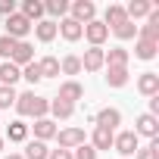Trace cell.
<instances>
[{
  "label": "cell",
  "mask_w": 159,
  "mask_h": 159,
  "mask_svg": "<svg viewBox=\"0 0 159 159\" xmlns=\"http://www.w3.org/2000/svg\"><path fill=\"white\" fill-rule=\"evenodd\" d=\"M16 109L19 116H34V119H47V109H50V100L38 97L34 91H25L16 97Z\"/></svg>",
  "instance_id": "cell-1"
},
{
  "label": "cell",
  "mask_w": 159,
  "mask_h": 159,
  "mask_svg": "<svg viewBox=\"0 0 159 159\" xmlns=\"http://www.w3.org/2000/svg\"><path fill=\"white\" fill-rule=\"evenodd\" d=\"M28 31H31V22H28L22 13H13V16H7V38H13V41H22Z\"/></svg>",
  "instance_id": "cell-2"
},
{
  "label": "cell",
  "mask_w": 159,
  "mask_h": 159,
  "mask_svg": "<svg viewBox=\"0 0 159 159\" xmlns=\"http://www.w3.org/2000/svg\"><path fill=\"white\" fill-rule=\"evenodd\" d=\"M69 10H72L69 19H75L78 25H88V22H94V16H97V7L91 3V0H75Z\"/></svg>",
  "instance_id": "cell-3"
},
{
  "label": "cell",
  "mask_w": 159,
  "mask_h": 159,
  "mask_svg": "<svg viewBox=\"0 0 159 159\" xmlns=\"http://www.w3.org/2000/svg\"><path fill=\"white\" fill-rule=\"evenodd\" d=\"M134 134H137V137H150V140H156V137H159V119L150 116V112H143V116L134 122Z\"/></svg>",
  "instance_id": "cell-4"
},
{
  "label": "cell",
  "mask_w": 159,
  "mask_h": 159,
  "mask_svg": "<svg viewBox=\"0 0 159 159\" xmlns=\"http://www.w3.org/2000/svg\"><path fill=\"white\" fill-rule=\"evenodd\" d=\"M137 134L134 131H122V134H116V140H112V150L116 153H122V156H134L137 153Z\"/></svg>",
  "instance_id": "cell-5"
},
{
  "label": "cell",
  "mask_w": 159,
  "mask_h": 159,
  "mask_svg": "<svg viewBox=\"0 0 159 159\" xmlns=\"http://www.w3.org/2000/svg\"><path fill=\"white\" fill-rule=\"evenodd\" d=\"M56 140H59V150H75L84 143V131L81 128H62V131H56Z\"/></svg>",
  "instance_id": "cell-6"
},
{
  "label": "cell",
  "mask_w": 159,
  "mask_h": 159,
  "mask_svg": "<svg viewBox=\"0 0 159 159\" xmlns=\"http://www.w3.org/2000/svg\"><path fill=\"white\" fill-rule=\"evenodd\" d=\"M10 62L13 66H28V62H34V47L28 44V41H16V50H13V56H10Z\"/></svg>",
  "instance_id": "cell-7"
},
{
  "label": "cell",
  "mask_w": 159,
  "mask_h": 159,
  "mask_svg": "<svg viewBox=\"0 0 159 159\" xmlns=\"http://www.w3.org/2000/svg\"><path fill=\"white\" fill-rule=\"evenodd\" d=\"M84 38L91 41V47H100V44L109 38V28H106L103 22H97V19H94V22H88V25H84Z\"/></svg>",
  "instance_id": "cell-8"
},
{
  "label": "cell",
  "mask_w": 159,
  "mask_h": 159,
  "mask_svg": "<svg viewBox=\"0 0 159 159\" xmlns=\"http://www.w3.org/2000/svg\"><path fill=\"white\" fill-rule=\"evenodd\" d=\"M103 56H106V50H100V47H91V50H84L81 69H84V72H100V69H103Z\"/></svg>",
  "instance_id": "cell-9"
},
{
  "label": "cell",
  "mask_w": 159,
  "mask_h": 159,
  "mask_svg": "<svg viewBox=\"0 0 159 159\" xmlns=\"http://www.w3.org/2000/svg\"><path fill=\"white\" fill-rule=\"evenodd\" d=\"M156 7H153V0H131V3L125 7V16L134 22V19H143V16H150Z\"/></svg>",
  "instance_id": "cell-10"
},
{
  "label": "cell",
  "mask_w": 159,
  "mask_h": 159,
  "mask_svg": "<svg viewBox=\"0 0 159 159\" xmlns=\"http://www.w3.org/2000/svg\"><path fill=\"white\" fill-rule=\"evenodd\" d=\"M100 128H109V131H116L119 128V122H122V112L119 109H112V106H106V109H100L97 112V119H94Z\"/></svg>",
  "instance_id": "cell-11"
},
{
  "label": "cell",
  "mask_w": 159,
  "mask_h": 159,
  "mask_svg": "<svg viewBox=\"0 0 159 159\" xmlns=\"http://www.w3.org/2000/svg\"><path fill=\"white\" fill-rule=\"evenodd\" d=\"M112 140H116V131H109V128H94V137H91V147L94 150H112Z\"/></svg>",
  "instance_id": "cell-12"
},
{
  "label": "cell",
  "mask_w": 159,
  "mask_h": 159,
  "mask_svg": "<svg viewBox=\"0 0 159 159\" xmlns=\"http://www.w3.org/2000/svg\"><path fill=\"white\" fill-rule=\"evenodd\" d=\"M137 91L147 94V97H156V94H159V75H156V72H143V75L137 78Z\"/></svg>",
  "instance_id": "cell-13"
},
{
  "label": "cell",
  "mask_w": 159,
  "mask_h": 159,
  "mask_svg": "<svg viewBox=\"0 0 159 159\" xmlns=\"http://www.w3.org/2000/svg\"><path fill=\"white\" fill-rule=\"evenodd\" d=\"M81 97H84V88H81V84H78V81H66V84L59 88V97H56V100L75 106V100H81Z\"/></svg>",
  "instance_id": "cell-14"
},
{
  "label": "cell",
  "mask_w": 159,
  "mask_h": 159,
  "mask_svg": "<svg viewBox=\"0 0 159 159\" xmlns=\"http://www.w3.org/2000/svg\"><path fill=\"white\" fill-rule=\"evenodd\" d=\"M56 31H59V34H62L66 41H78V38L84 34V25H78L75 19H69V16H66V19H62V22L56 25Z\"/></svg>",
  "instance_id": "cell-15"
},
{
  "label": "cell",
  "mask_w": 159,
  "mask_h": 159,
  "mask_svg": "<svg viewBox=\"0 0 159 159\" xmlns=\"http://www.w3.org/2000/svg\"><path fill=\"white\" fill-rule=\"evenodd\" d=\"M140 38H143V41L159 44V10H153V13L147 16V25L140 28Z\"/></svg>",
  "instance_id": "cell-16"
},
{
  "label": "cell",
  "mask_w": 159,
  "mask_h": 159,
  "mask_svg": "<svg viewBox=\"0 0 159 159\" xmlns=\"http://www.w3.org/2000/svg\"><path fill=\"white\" fill-rule=\"evenodd\" d=\"M103 66H106V69H125V66H128V50H125V47H112V50L103 56Z\"/></svg>",
  "instance_id": "cell-17"
},
{
  "label": "cell",
  "mask_w": 159,
  "mask_h": 159,
  "mask_svg": "<svg viewBox=\"0 0 159 159\" xmlns=\"http://www.w3.org/2000/svg\"><path fill=\"white\" fill-rule=\"evenodd\" d=\"M19 78H22V69H19V66H13V62H0V84H3V88H13Z\"/></svg>",
  "instance_id": "cell-18"
},
{
  "label": "cell",
  "mask_w": 159,
  "mask_h": 159,
  "mask_svg": "<svg viewBox=\"0 0 159 159\" xmlns=\"http://www.w3.org/2000/svg\"><path fill=\"white\" fill-rule=\"evenodd\" d=\"M122 22H128V16H125V7H119V3H109V7H106V19H103V25H106V28H119Z\"/></svg>",
  "instance_id": "cell-19"
},
{
  "label": "cell",
  "mask_w": 159,
  "mask_h": 159,
  "mask_svg": "<svg viewBox=\"0 0 159 159\" xmlns=\"http://www.w3.org/2000/svg\"><path fill=\"white\" fill-rule=\"evenodd\" d=\"M31 28H34L38 41H44V44H50V41L59 34V31H56V22H50V19H41V22H34Z\"/></svg>",
  "instance_id": "cell-20"
},
{
  "label": "cell",
  "mask_w": 159,
  "mask_h": 159,
  "mask_svg": "<svg viewBox=\"0 0 159 159\" xmlns=\"http://www.w3.org/2000/svg\"><path fill=\"white\" fill-rule=\"evenodd\" d=\"M56 131H59V128H56L50 119H34V137H38L41 143L50 140V137H56Z\"/></svg>",
  "instance_id": "cell-21"
},
{
  "label": "cell",
  "mask_w": 159,
  "mask_h": 159,
  "mask_svg": "<svg viewBox=\"0 0 159 159\" xmlns=\"http://www.w3.org/2000/svg\"><path fill=\"white\" fill-rule=\"evenodd\" d=\"M22 16H25L28 22H41V16H44V3H41V0H25V3H22Z\"/></svg>",
  "instance_id": "cell-22"
},
{
  "label": "cell",
  "mask_w": 159,
  "mask_h": 159,
  "mask_svg": "<svg viewBox=\"0 0 159 159\" xmlns=\"http://www.w3.org/2000/svg\"><path fill=\"white\" fill-rule=\"evenodd\" d=\"M22 156H25V159H47V156H50V150H47V143H41V140H28Z\"/></svg>",
  "instance_id": "cell-23"
},
{
  "label": "cell",
  "mask_w": 159,
  "mask_h": 159,
  "mask_svg": "<svg viewBox=\"0 0 159 159\" xmlns=\"http://www.w3.org/2000/svg\"><path fill=\"white\" fill-rule=\"evenodd\" d=\"M156 50H159V44H153V41H137V47H134V56L137 59H153L156 56Z\"/></svg>",
  "instance_id": "cell-24"
},
{
  "label": "cell",
  "mask_w": 159,
  "mask_h": 159,
  "mask_svg": "<svg viewBox=\"0 0 159 159\" xmlns=\"http://www.w3.org/2000/svg\"><path fill=\"white\" fill-rule=\"evenodd\" d=\"M38 69H41V78H53V75H59V59L56 56H44L38 62Z\"/></svg>",
  "instance_id": "cell-25"
},
{
  "label": "cell",
  "mask_w": 159,
  "mask_h": 159,
  "mask_svg": "<svg viewBox=\"0 0 159 159\" xmlns=\"http://www.w3.org/2000/svg\"><path fill=\"white\" fill-rule=\"evenodd\" d=\"M7 137H10L13 143H22V140H28V125H25V122H13V125L7 128Z\"/></svg>",
  "instance_id": "cell-26"
},
{
  "label": "cell",
  "mask_w": 159,
  "mask_h": 159,
  "mask_svg": "<svg viewBox=\"0 0 159 159\" xmlns=\"http://www.w3.org/2000/svg\"><path fill=\"white\" fill-rule=\"evenodd\" d=\"M106 84H109V88H125V84H128V66H125V69H109Z\"/></svg>",
  "instance_id": "cell-27"
},
{
  "label": "cell",
  "mask_w": 159,
  "mask_h": 159,
  "mask_svg": "<svg viewBox=\"0 0 159 159\" xmlns=\"http://www.w3.org/2000/svg\"><path fill=\"white\" fill-rule=\"evenodd\" d=\"M50 112H53L56 119H72L75 106H72V103H62V100H50Z\"/></svg>",
  "instance_id": "cell-28"
},
{
  "label": "cell",
  "mask_w": 159,
  "mask_h": 159,
  "mask_svg": "<svg viewBox=\"0 0 159 159\" xmlns=\"http://www.w3.org/2000/svg\"><path fill=\"white\" fill-rule=\"evenodd\" d=\"M137 159H159V137L156 140H150L147 147H137V153H134Z\"/></svg>",
  "instance_id": "cell-29"
},
{
  "label": "cell",
  "mask_w": 159,
  "mask_h": 159,
  "mask_svg": "<svg viewBox=\"0 0 159 159\" xmlns=\"http://www.w3.org/2000/svg\"><path fill=\"white\" fill-rule=\"evenodd\" d=\"M112 31H116V38H119V41H131V38L137 34V25L128 19V22H122V25H119V28H112Z\"/></svg>",
  "instance_id": "cell-30"
},
{
  "label": "cell",
  "mask_w": 159,
  "mask_h": 159,
  "mask_svg": "<svg viewBox=\"0 0 159 159\" xmlns=\"http://www.w3.org/2000/svg\"><path fill=\"white\" fill-rule=\"evenodd\" d=\"M44 13H50V16H66V13H69V3H66V0H47V3H44Z\"/></svg>",
  "instance_id": "cell-31"
},
{
  "label": "cell",
  "mask_w": 159,
  "mask_h": 159,
  "mask_svg": "<svg viewBox=\"0 0 159 159\" xmlns=\"http://www.w3.org/2000/svg\"><path fill=\"white\" fill-rule=\"evenodd\" d=\"M59 72H66V75H78V72H81V59H78V56H66V59L59 62Z\"/></svg>",
  "instance_id": "cell-32"
},
{
  "label": "cell",
  "mask_w": 159,
  "mask_h": 159,
  "mask_svg": "<svg viewBox=\"0 0 159 159\" xmlns=\"http://www.w3.org/2000/svg\"><path fill=\"white\" fill-rule=\"evenodd\" d=\"M16 91L13 88H3V84H0V109H10V106H16Z\"/></svg>",
  "instance_id": "cell-33"
},
{
  "label": "cell",
  "mask_w": 159,
  "mask_h": 159,
  "mask_svg": "<svg viewBox=\"0 0 159 159\" xmlns=\"http://www.w3.org/2000/svg\"><path fill=\"white\" fill-rule=\"evenodd\" d=\"M22 78H25L28 84H38V81H41V69H38V62H28V66L22 69Z\"/></svg>",
  "instance_id": "cell-34"
},
{
  "label": "cell",
  "mask_w": 159,
  "mask_h": 159,
  "mask_svg": "<svg viewBox=\"0 0 159 159\" xmlns=\"http://www.w3.org/2000/svg\"><path fill=\"white\" fill-rule=\"evenodd\" d=\"M13 50H16V41H13V38H7V34H0V56H3L7 62H10Z\"/></svg>",
  "instance_id": "cell-35"
},
{
  "label": "cell",
  "mask_w": 159,
  "mask_h": 159,
  "mask_svg": "<svg viewBox=\"0 0 159 159\" xmlns=\"http://www.w3.org/2000/svg\"><path fill=\"white\" fill-rule=\"evenodd\" d=\"M72 159H97V150H94L91 143H81V147H75Z\"/></svg>",
  "instance_id": "cell-36"
},
{
  "label": "cell",
  "mask_w": 159,
  "mask_h": 159,
  "mask_svg": "<svg viewBox=\"0 0 159 159\" xmlns=\"http://www.w3.org/2000/svg\"><path fill=\"white\" fill-rule=\"evenodd\" d=\"M0 13H3V16H13V13H16V3H13V0H0Z\"/></svg>",
  "instance_id": "cell-37"
},
{
  "label": "cell",
  "mask_w": 159,
  "mask_h": 159,
  "mask_svg": "<svg viewBox=\"0 0 159 159\" xmlns=\"http://www.w3.org/2000/svg\"><path fill=\"white\" fill-rule=\"evenodd\" d=\"M47 159H72V150H50Z\"/></svg>",
  "instance_id": "cell-38"
},
{
  "label": "cell",
  "mask_w": 159,
  "mask_h": 159,
  "mask_svg": "<svg viewBox=\"0 0 159 159\" xmlns=\"http://www.w3.org/2000/svg\"><path fill=\"white\" fill-rule=\"evenodd\" d=\"M156 112H159V94L150 97V116H156Z\"/></svg>",
  "instance_id": "cell-39"
},
{
  "label": "cell",
  "mask_w": 159,
  "mask_h": 159,
  "mask_svg": "<svg viewBox=\"0 0 159 159\" xmlns=\"http://www.w3.org/2000/svg\"><path fill=\"white\" fill-rule=\"evenodd\" d=\"M7 159H25V156H22V153H10Z\"/></svg>",
  "instance_id": "cell-40"
},
{
  "label": "cell",
  "mask_w": 159,
  "mask_h": 159,
  "mask_svg": "<svg viewBox=\"0 0 159 159\" xmlns=\"http://www.w3.org/2000/svg\"><path fill=\"white\" fill-rule=\"evenodd\" d=\"M0 150H3V137H0Z\"/></svg>",
  "instance_id": "cell-41"
}]
</instances>
